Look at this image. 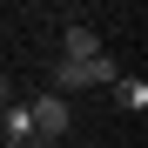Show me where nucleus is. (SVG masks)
<instances>
[{
    "label": "nucleus",
    "instance_id": "nucleus-1",
    "mask_svg": "<svg viewBox=\"0 0 148 148\" xmlns=\"http://www.w3.org/2000/svg\"><path fill=\"white\" fill-rule=\"evenodd\" d=\"M27 114H34V135H40V141H61V135L74 128V108L61 101V94H34Z\"/></svg>",
    "mask_w": 148,
    "mask_h": 148
},
{
    "label": "nucleus",
    "instance_id": "nucleus-2",
    "mask_svg": "<svg viewBox=\"0 0 148 148\" xmlns=\"http://www.w3.org/2000/svg\"><path fill=\"white\" fill-rule=\"evenodd\" d=\"M61 47H67L61 61H94V54H101V40H94V27H81V20L67 27V40H61Z\"/></svg>",
    "mask_w": 148,
    "mask_h": 148
},
{
    "label": "nucleus",
    "instance_id": "nucleus-3",
    "mask_svg": "<svg viewBox=\"0 0 148 148\" xmlns=\"http://www.w3.org/2000/svg\"><path fill=\"white\" fill-rule=\"evenodd\" d=\"M114 101L128 108V114H141V108H148V81H135V74H121V81H114Z\"/></svg>",
    "mask_w": 148,
    "mask_h": 148
},
{
    "label": "nucleus",
    "instance_id": "nucleus-4",
    "mask_svg": "<svg viewBox=\"0 0 148 148\" xmlns=\"http://www.w3.org/2000/svg\"><path fill=\"white\" fill-rule=\"evenodd\" d=\"M0 108H14V81H7V74H0Z\"/></svg>",
    "mask_w": 148,
    "mask_h": 148
}]
</instances>
